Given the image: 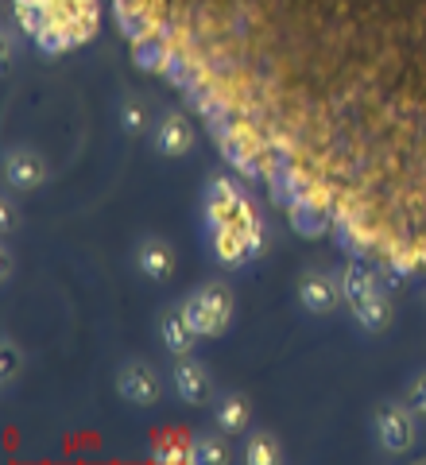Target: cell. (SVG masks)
Returning <instances> with one entry per match:
<instances>
[{"label":"cell","instance_id":"6da1fadb","mask_svg":"<svg viewBox=\"0 0 426 465\" xmlns=\"http://www.w3.org/2000/svg\"><path fill=\"white\" fill-rule=\"evenodd\" d=\"M179 311L198 338H217L233 322V291L225 283H205L202 291L183 299Z\"/></svg>","mask_w":426,"mask_h":465},{"label":"cell","instance_id":"7a4b0ae2","mask_svg":"<svg viewBox=\"0 0 426 465\" xmlns=\"http://www.w3.org/2000/svg\"><path fill=\"white\" fill-rule=\"evenodd\" d=\"M415 411H411L407 403H384L376 407L372 415V430H376V442L380 450H388V454H407L411 446H415Z\"/></svg>","mask_w":426,"mask_h":465},{"label":"cell","instance_id":"3957f363","mask_svg":"<svg viewBox=\"0 0 426 465\" xmlns=\"http://www.w3.org/2000/svg\"><path fill=\"white\" fill-rule=\"evenodd\" d=\"M47 179H51V167H47V159H43L39 152H32V148H12L5 155V183L16 194L39 191Z\"/></svg>","mask_w":426,"mask_h":465},{"label":"cell","instance_id":"277c9868","mask_svg":"<svg viewBox=\"0 0 426 465\" xmlns=\"http://www.w3.org/2000/svg\"><path fill=\"white\" fill-rule=\"evenodd\" d=\"M116 391L136 407H152V403H159V396H163V381H159V372L148 365V361H128V365L116 372Z\"/></svg>","mask_w":426,"mask_h":465},{"label":"cell","instance_id":"5b68a950","mask_svg":"<svg viewBox=\"0 0 426 465\" xmlns=\"http://www.w3.org/2000/svg\"><path fill=\"white\" fill-rule=\"evenodd\" d=\"M299 302L311 314H330L342 302V283L330 280L326 272H306L299 280Z\"/></svg>","mask_w":426,"mask_h":465},{"label":"cell","instance_id":"8992f818","mask_svg":"<svg viewBox=\"0 0 426 465\" xmlns=\"http://www.w3.org/2000/svg\"><path fill=\"white\" fill-rule=\"evenodd\" d=\"M171 381H174V391L186 400V403H205L213 396V381H210V372H205L198 361H190V357H183L179 365H174V372H171Z\"/></svg>","mask_w":426,"mask_h":465},{"label":"cell","instance_id":"52a82bcc","mask_svg":"<svg viewBox=\"0 0 426 465\" xmlns=\"http://www.w3.org/2000/svg\"><path fill=\"white\" fill-rule=\"evenodd\" d=\"M155 148L163 152V155H171V159H179V155H186L190 148H194V128L186 124V116L167 113L163 121H159V128H155Z\"/></svg>","mask_w":426,"mask_h":465},{"label":"cell","instance_id":"ba28073f","mask_svg":"<svg viewBox=\"0 0 426 465\" xmlns=\"http://www.w3.org/2000/svg\"><path fill=\"white\" fill-rule=\"evenodd\" d=\"M136 268L148 275V280H171V272H174V252H171V244L167 241H159V237H148V241H140L136 244Z\"/></svg>","mask_w":426,"mask_h":465},{"label":"cell","instance_id":"9c48e42d","mask_svg":"<svg viewBox=\"0 0 426 465\" xmlns=\"http://www.w3.org/2000/svg\"><path fill=\"white\" fill-rule=\"evenodd\" d=\"M159 338H163V345L171 349V353L186 357L190 349H194L198 333L190 330V322L183 318V311H163V314H159Z\"/></svg>","mask_w":426,"mask_h":465},{"label":"cell","instance_id":"30bf717a","mask_svg":"<svg viewBox=\"0 0 426 465\" xmlns=\"http://www.w3.org/2000/svg\"><path fill=\"white\" fill-rule=\"evenodd\" d=\"M248 419H253V403H248V396H241V391L222 396V403H217V427H222L225 434H241L248 427Z\"/></svg>","mask_w":426,"mask_h":465},{"label":"cell","instance_id":"8fae6325","mask_svg":"<svg viewBox=\"0 0 426 465\" xmlns=\"http://www.w3.org/2000/svg\"><path fill=\"white\" fill-rule=\"evenodd\" d=\"M352 318H357V326H361V330L380 333V330H388V326H391V307H388V299L380 295V291H372L369 299H361L357 307H352Z\"/></svg>","mask_w":426,"mask_h":465},{"label":"cell","instance_id":"7c38bea8","mask_svg":"<svg viewBox=\"0 0 426 465\" xmlns=\"http://www.w3.org/2000/svg\"><path fill=\"white\" fill-rule=\"evenodd\" d=\"M372 291H380V287L372 283L369 272H361V268H345V272H342V295L349 299V307H357V302L369 299Z\"/></svg>","mask_w":426,"mask_h":465},{"label":"cell","instance_id":"4fadbf2b","mask_svg":"<svg viewBox=\"0 0 426 465\" xmlns=\"http://www.w3.org/2000/svg\"><path fill=\"white\" fill-rule=\"evenodd\" d=\"M279 458H283V450H279V442L272 434H256V439H248V446H244L248 465H275Z\"/></svg>","mask_w":426,"mask_h":465},{"label":"cell","instance_id":"5bb4252c","mask_svg":"<svg viewBox=\"0 0 426 465\" xmlns=\"http://www.w3.org/2000/svg\"><path fill=\"white\" fill-rule=\"evenodd\" d=\"M229 450L217 434H198L194 446H190V461H225Z\"/></svg>","mask_w":426,"mask_h":465},{"label":"cell","instance_id":"9a60e30c","mask_svg":"<svg viewBox=\"0 0 426 465\" xmlns=\"http://www.w3.org/2000/svg\"><path fill=\"white\" fill-rule=\"evenodd\" d=\"M403 403L415 411L419 419H426V372H415L403 388Z\"/></svg>","mask_w":426,"mask_h":465},{"label":"cell","instance_id":"2e32d148","mask_svg":"<svg viewBox=\"0 0 426 465\" xmlns=\"http://www.w3.org/2000/svg\"><path fill=\"white\" fill-rule=\"evenodd\" d=\"M20 372H24V353L16 349V341L5 338V361H0V381L12 384V381H20Z\"/></svg>","mask_w":426,"mask_h":465},{"label":"cell","instance_id":"e0dca14e","mask_svg":"<svg viewBox=\"0 0 426 465\" xmlns=\"http://www.w3.org/2000/svg\"><path fill=\"white\" fill-rule=\"evenodd\" d=\"M222 260L225 264H237V260H244V252H241V237L237 232H222Z\"/></svg>","mask_w":426,"mask_h":465},{"label":"cell","instance_id":"ac0fdd59","mask_svg":"<svg viewBox=\"0 0 426 465\" xmlns=\"http://www.w3.org/2000/svg\"><path fill=\"white\" fill-rule=\"evenodd\" d=\"M140 124H144V109L136 105V101H124V128L128 133H136Z\"/></svg>","mask_w":426,"mask_h":465}]
</instances>
